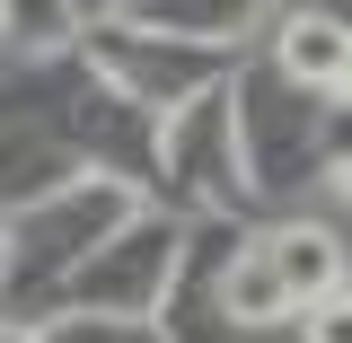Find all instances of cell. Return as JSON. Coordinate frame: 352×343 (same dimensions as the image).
<instances>
[{
    "label": "cell",
    "mask_w": 352,
    "mask_h": 343,
    "mask_svg": "<svg viewBox=\"0 0 352 343\" xmlns=\"http://www.w3.org/2000/svg\"><path fill=\"white\" fill-rule=\"evenodd\" d=\"M282 71L300 88H344V71H352V36L326 18V9H300L291 27H282Z\"/></svg>",
    "instance_id": "1"
},
{
    "label": "cell",
    "mask_w": 352,
    "mask_h": 343,
    "mask_svg": "<svg viewBox=\"0 0 352 343\" xmlns=\"http://www.w3.org/2000/svg\"><path fill=\"white\" fill-rule=\"evenodd\" d=\"M220 308L238 317V326H273V317H291V282H282V264H273V247H256V256H238L229 273H220Z\"/></svg>",
    "instance_id": "2"
},
{
    "label": "cell",
    "mask_w": 352,
    "mask_h": 343,
    "mask_svg": "<svg viewBox=\"0 0 352 343\" xmlns=\"http://www.w3.org/2000/svg\"><path fill=\"white\" fill-rule=\"evenodd\" d=\"M273 264H282V282H291V300H326V291H344V247L326 238V229H282L273 238Z\"/></svg>",
    "instance_id": "3"
},
{
    "label": "cell",
    "mask_w": 352,
    "mask_h": 343,
    "mask_svg": "<svg viewBox=\"0 0 352 343\" xmlns=\"http://www.w3.org/2000/svg\"><path fill=\"white\" fill-rule=\"evenodd\" d=\"M308 343H352V291L308 300Z\"/></svg>",
    "instance_id": "4"
},
{
    "label": "cell",
    "mask_w": 352,
    "mask_h": 343,
    "mask_svg": "<svg viewBox=\"0 0 352 343\" xmlns=\"http://www.w3.org/2000/svg\"><path fill=\"white\" fill-rule=\"evenodd\" d=\"M335 194H344V203H352V159H344V168H335Z\"/></svg>",
    "instance_id": "5"
},
{
    "label": "cell",
    "mask_w": 352,
    "mask_h": 343,
    "mask_svg": "<svg viewBox=\"0 0 352 343\" xmlns=\"http://www.w3.org/2000/svg\"><path fill=\"white\" fill-rule=\"evenodd\" d=\"M344 97H352V71H344Z\"/></svg>",
    "instance_id": "6"
},
{
    "label": "cell",
    "mask_w": 352,
    "mask_h": 343,
    "mask_svg": "<svg viewBox=\"0 0 352 343\" xmlns=\"http://www.w3.org/2000/svg\"><path fill=\"white\" fill-rule=\"evenodd\" d=\"M0 18H9V0H0Z\"/></svg>",
    "instance_id": "7"
}]
</instances>
